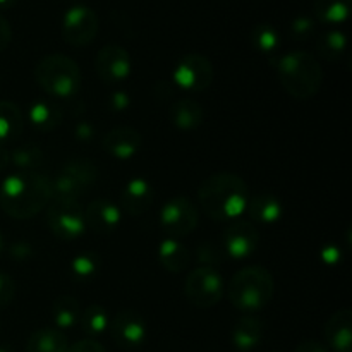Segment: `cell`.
<instances>
[{"label":"cell","instance_id":"6da1fadb","mask_svg":"<svg viewBox=\"0 0 352 352\" xmlns=\"http://www.w3.org/2000/svg\"><path fill=\"white\" fill-rule=\"evenodd\" d=\"M52 199V181L38 172H19L0 186V206L9 217L28 220L40 213Z\"/></svg>","mask_w":352,"mask_h":352},{"label":"cell","instance_id":"7a4b0ae2","mask_svg":"<svg viewBox=\"0 0 352 352\" xmlns=\"http://www.w3.org/2000/svg\"><path fill=\"white\" fill-rule=\"evenodd\" d=\"M201 210L213 220H236L243 215L250 201L246 181L236 174L222 172L203 181L198 191Z\"/></svg>","mask_w":352,"mask_h":352},{"label":"cell","instance_id":"3957f363","mask_svg":"<svg viewBox=\"0 0 352 352\" xmlns=\"http://www.w3.org/2000/svg\"><path fill=\"white\" fill-rule=\"evenodd\" d=\"M277 72L285 91L298 100L313 98L322 88V65L315 55L305 50H294L282 55L277 64Z\"/></svg>","mask_w":352,"mask_h":352},{"label":"cell","instance_id":"277c9868","mask_svg":"<svg viewBox=\"0 0 352 352\" xmlns=\"http://www.w3.org/2000/svg\"><path fill=\"white\" fill-rule=\"evenodd\" d=\"M274 289V277L267 268L246 267L230 278L229 299L241 311L254 313L272 301Z\"/></svg>","mask_w":352,"mask_h":352},{"label":"cell","instance_id":"5b68a950","mask_svg":"<svg viewBox=\"0 0 352 352\" xmlns=\"http://www.w3.org/2000/svg\"><path fill=\"white\" fill-rule=\"evenodd\" d=\"M36 82L47 95L71 98L81 86V69L71 57L52 54L41 58L34 69Z\"/></svg>","mask_w":352,"mask_h":352},{"label":"cell","instance_id":"8992f818","mask_svg":"<svg viewBox=\"0 0 352 352\" xmlns=\"http://www.w3.org/2000/svg\"><path fill=\"white\" fill-rule=\"evenodd\" d=\"M98 181V168L88 158L67 162L52 181V199L62 203H78Z\"/></svg>","mask_w":352,"mask_h":352},{"label":"cell","instance_id":"52a82bcc","mask_svg":"<svg viewBox=\"0 0 352 352\" xmlns=\"http://www.w3.org/2000/svg\"><path fill=\"white\" fill-rule=\"evenodd\" d=\"M226 292V284L219 272L212 267L192 270L184 282V294L189 305L196 308H212L219 305Z\"/></svg>","mask_w":352,"mask_h":352},{"label":"cell","instance_id":"ba28073f","mask_svg":"<svg viewBox=\"0 0 352 352\" xmlns=\"http://www.w3.org/2000/svg\"><path fill=\"white\" fill-rule=\"evenodd\" d=\"M213 76H215V71H213L212 62L201 54H188L182 57L172 72L175 85L192 93L205 91L212 85Z\"/></svg>","mask_w":352,"mask_h":352},{"label":"cell","instance_id":"9c48e42d","mask_svg":"<svg viewBox=\"0 0 352 352\" xmlns=\"http://www.w3.org/2000/svg\"><path fill=\"white\" fill-rule=\"evenodd\" d=\"M160 226L174 239L189 236L198 226V208L184 196L168 199L160 210Z\"/></svg>","mask_w":352,"mask_h":352},{"label":"cell","instance_id":"30bf717a","mask_svg":"<svg viewBox=\"0 0 352 352\" xmlns=\"http://www.w3.org/2000/svg\"><path fill=\"white\" fill-rule=\"evenodd\" d=\"M98 16L86 6H74L64 14L62 36L72 47H86L98 34Z\"/></svg>","mask_w":352,"mask_h":352},{"label":"cell","instance_id":"8fae6325","mask_svg":"<svg viewBox=\"0 0 352 352\" xmlns=\"http://www.w3.org/2000/svg\"><path fill=\"white\" fill-rule=\"evenodd\" d=\"M48 226L60 239H78L86 230L85 212L79 208L78 203L54 201L48 208Z\"/></svg>","mask_w":352,"mask_h":352},{"label":"cell","instance_id":"7c38bea8","mask_svg":"<svg viewBox=\"0 0 352 352\" xmlns=\"http://www.w3.org/2000/svg\"><path fill=\"white\" fill-rule=\"evenodd\" d=\"M95 67L102 81L113 85V82H120L129 78L133 71V62L126 48L119 45H107L96 54Z\"/></svg>","mask_w":352,"mask_h":352},{"label":"cell","instance_id":"4fadbf2b","mask_svg":"<svg viewBox=\"0 0 352 352\" xmlns=\"http://www.w3.org/2000/svg\"><path fill=\"white\" fill-rule=\"evenodd\" d=\"M110 330L113 340L124 349L140 347L146 339V322L133 309H122L117 313L110 323Z\"/></svg>","mask_w":352,"mask_h":352},{"label":"cell","instance_id":"5bb4252c","mask_svg":"<svg viewBox=\"0 0 352 352\" xmlns=\"http://www.w3.org/2000/svg\"><path fill=\"white\" fill-rule=\"evenodd\" d=\"M223 250L232 260H246L256 251L260 243L258 229L251 222H234L223 232Z\"/></svg>","mask_w":352,"mask_h":352},{"label":"cell","instance_id":"9a60e30c","mask_svg":"<svg viewBox=\"0 0 352 352\" xmlns=\"http://www.w3.org/2000/svg\"><path fill=\"white\" fill-rule=\"evenodd\" d=\"M85 220L95 232L110 234L119 227L120 208L109 199H95L86 206Z\"/></svg>","mask_w":352,"mask_h":352},{"label":"cell","instance_id":"2e32d148","mask_svg":"<svg viewBox=\"0 0 352 352\" xmlns=\"http://www.w3.org/2000/svg\"><path fill=\"white\" fill-rule=\"evenodd\" d=\"M141 146V134L134 127H116L103 138V148L107 153L119 160H127L138 153Z\"/></svg>","mask_w":352,"mask_h":352},{"label":"cell","instance_id":"e0dca14e","mask_svg":"<svg viewBox=\"0 0 352 352\" xmlns=\"http://www.w3.org/2000/svg\"><path fill=\"white\" fill-rule=\"evenodd\" d=\"M153 189L144 179H131L120 195V208L129 215H143L153 203Z\"/></svg>","mask_w":352,"mask_h":352},{"label":"cell","instance_id":"ac0fdd59","mask_svg":"<svg viewBox=\"0 0 352 352\" xmlns=\"http://www.w3.org/2000/svg\"><path fill=\"white\" fill-rule=\"evenodd\" d=\"M327 344L336 352H351L352 347V313L339 309L325 325Z\"/></svg>","mask_w":352,"mask_h":352},{"label":"cell","instance_id":"d6986e66","mask_svg":"<svg viewBox=\"0 0 352 352\" xmlns=\"http://www.w3.org/2000/svg\"><path fill=\"white\" fill-rule=\"evenodd\" d=\"M158 260L164 265L165 270L172 272V274H181L191 263V253L177 239L168 237V239L162 241V244L158 246Z\"/></svg>","mask_w":352,"mask_h":352},{"label":"cell","instance_id":"ffe728a7","mask_svg":"<svg viewBox=\"0 0 352 352\" xmlns=\"http://www.w3.org/2000/svg\"><path fill=\"white\" fill-rule=\"evenodd\" d=\"M261 337H263V325L256 316L246 315L243 318L237 320L232 330V340L234 346L239 351L248 352L260 346Z\"/></svg>","mask_w":352,"mask_h":352},{"label":"cell","instance_id":"44dd1931","mask_svg":"<svg viewBox=\"0 0 352 352\" xmlns=\"http://www.w3.org/2000/svg\"><path fill=\"white\" fill-rule=\"evenodd\" d=\"M170 120L179 129H196L203 122V107L192 98H181L170 109Z\"/></svg>","mask_w":352,"mask_h":352},{"label":"cell","instance_id":"7402d4cb","mask_svg":"<svg viewBox=\"0 0 352 352\" xmlns=\"http://www.w3.org/2000/svg\"><path fill=\"white\" fill-rule=\"evenodd\" d=\"M67 339L58 329H40L28 339L26 352H65Z\"/></svg>","mask_w":352,"mask_h":352},{"label":"cell","instance_id":"603a6c76","mask_svg":"<svg viewBox=\"0 0 352 352\" xmlns=\"http://www.w3.org/2000/svg\"><path fill=\"white\" fill-rule=\"evenodd\" d=\"M248 208H250V215L261 223L277 222L284 213L282 203L270 192H261V195L254 196L251 201H248Z\"/></svg>","mask_w":352,"mask_h":352},{"label":"cell","instance_id":"cb8c5ba5","mask_svg":"<svg viewBox=\"0 0 352 352\" xmlns=\"http://www.w3.org/2000/svg\"><path fill=\"white\" fill-rule=\"evenodd\" d=\"M24 129V117L19 107L12 102H0V141H12Z\"/></svg>","mask_w":352,"mask_h":352},{"label":"cell","instance_id":"d4e9b609","mask_svg":"<svg viewBox=\"0 0 352 352\" xmlns=\"http://www.w3.org/2000/svg\"><path fill=\"white\" fill-rule=\"evenodd\" d=\"M81 313V306L74 296H60L52 305V316L58 330H69L78 325Z\"/></svg>","mask_w":352,"mask_h":352},{"label":"cell","instance_id":"484cf974","mask_svg":"<svg viewBox=\"0 0 352 352\" xmlns=\"http://www.w3.org/2000/svg\"><path fill=\"white\" fill-rule=\"evenodd\" d=\"M62 110L60 107L52 102H34L30 109V122L40 131H54L60 124Z\"/></svg>","mask_w":352,"mask_h":352},{"label":"cell","instance_id":"4316f807","mask_svg":"<svg viewBox=\"0 0 352 352\" xmlns=\"http://www.w3.org/2000/svg\"><path fill=\"white\" fill-rule=\"evenodd\" d=\"M313 12L325 24H340L349 17L351 0H315Z\"/></svg>","mask_w":352,"mask_h":352},{"label":"cell","instance_id":"83f0119b","mask_svg":"<svg viewBox=\"0 0 352 352\" xmlns=\"http://www.w3.org/2000/svg\"><path fill=\"white\" fill-rule=\"evenodd\" d=\"M347 48V38L342 31L332 30L327 31L323 36H320L318 43H316V50L323 58L330 62H336L346 54Z\"/></svg>","mask_w":352,"mask_h":352},{"label":"cell","instance_id":"f1b7e54d","mask_svg":"<svg viewBox=\"0 0 352 352\" xmlns=\"http://www.w3.org/2000/svg\"><path fill=\"white\" fill-rule=\"evenodd\" d=\"M41 164H43V151L36 144L26 143L10 151V165L17 167L21 172H34V168L40 167Z\"/></svg>","mask_w":352,"mask_h":352},{"label":"cell","instance_id":"f546056e","mask_svg":"<svg viewBox=\"0 0 352 352\" xmlns=\"http://www.w3.org/2000/svg\"><path fill=\"white\" fill-rule=\"evenodd\" d=\"M79 323L82 327V332H86L88 336H100L109 327V315L102 306L93 305L81 313Z\"/></svg>","mask_w":352,"mask_h":352},{"label":"cell","instance_id":"4dcf8cb0","mask_svg":"<svg viewBox=\"0 0 352 352\" xmlns=\"http://www.w3.org/2000/svg\"><path fill=\"white\" fill-rule=\"evenodd\" d=\"M253 43L261 54L270 55L278 48L280 38H278V33L275 31L274 26H270V24H260L253 31Z\"/></svg>","mask_w":352,"mask_h":352},{"label":"cell","instance_id":"1f68e13d","mask_svg":"<svg viewBox=\"0 0 352 352\" xmlns=\"http://www.w3.org/2000/svg\"><path fill=\"white\" fill-rule=\"evenodd\" d=\"M98 258L95 254H79L72 260V274L78 278H91L98 272Z\"/></svg>","mask_w":352,"mask_h":352},{"label":"cell","instance_id":"d6a6232c","mask_svg":"<svg viewBox=\"0 0 352 352\" xmlns=\"http://www.w3.org/2000/svg\"><path fill=\"white\" fill-rule=\"evenodd\" d=\"M14 298H16V284H14L12 277L0 272V308H7L12 305Z\"/></svg>","mask_w":352,"mask_h":352},{"label":"cell","instance_id":"836d02e7","mask_svg":"<svg viewBox=\"0 0 352 352\" xmlns=\"http://www.w3.org/2000/svg\"><path fill=\"white\" fill-rule=\"evenodd\" d=\"M291 31L292 36L298 38V40H306V38L311 36L313 31H315V23H313V19H309V17L306 16L296 17V19L292 21Z\"/></svg>","mask_w":352,"mask_h":352},{"label":"cell","instance_id":"e575fe53","mask_svg":"<svg viewBox=\"0 0 352 352\" xmlns=\"http://www.w3.org/2000/svg\"><path fill=\"white\" fill-rule=\"evenodd\" d=\"M198 260L203 261V263H220L222 261V254L219 253L217 248H213L212 244H199L198 248Z\"/></svg>","mask_w":352,"mask_h":352},{"label":"cell","instance_id":"d590c367","mask_svg":"<svg viewBox=\"0 0 352 352\" xmlns=\"http://www.w3.org/2000/svg\"><path fill=\"white\" fill-rule=\"evenodd\" d=\"M65 352H107V351H105V347H103L100 342H96V340L85 339V340H79V342H76L74 346L67 347V351Z\"/></svg>","mask_w":352,"mask_h":352},{"label":"cell","instance_id":"8d00e7d4","mask_svg":"<svg viewBox=\"0 0 352 352\" xmlns=\"http://www.w3.org/2000/svg\"><path fill=\"white\" fill-rule=\"evenodd\" d=\"M10 40H12V30H10V24L0 16V52H3L7 47H9Z\"/></svg>","mask_w":352,"mask_h":352},{"label":"cell","instance_id":"74e56055","mask_svg":"<svg viewBox=\"0 0 352 352\" xmlns=\"http://www.w3.org/2000/svg\"><path fill=\"white\" fill-rule=\"evenodd\" d=\"M129 96L126 95L124 91H117L113 93L112 98H110V107H112L113 110H126L127 105H129Z\"/></svg>","mask_w":352,"mask_h":352},{"label":"cell","instance_id":"f35d334b","mask_svg":"<svg viewBox=\"0 0 352 352\" xmlns=\"http://www.w3.org/2000/svg\"><path fill=\"white\" fill-rule=\"evenodd\" d=\"M294 352H329L327 347L318 340H305L296 347Z\"/></svg>","mask_w":352,"mask_h":352},{"label":"cell","instance_id":"ab89813d","mask_svg":"<svg viewBox=\"0 0 352 352\" xmlns=\"http://www.w3.org/2000/svg\"><path fill=\"white\" fill-rule=\"evenodd\" d=\"M10 254H12V256L16 258V260H19V261L26 260V258L31 256L30 244H26V243H17V244H14V246L10 248Z\"/></svg>","mask_w":352,"mask_h":352},{"label":"cell","instance_id":"60d3db41","mask_svg":"<svg viewBox=\"0 0 352 352\" xmlns=\"http://www.w3.org/2000/svg\"><path fill=\"white\" fill-rule=\"evenodd\" d=\"M322 258L325 263H337V261H340V251L336 246H327L323 250Z\"/></svg>","mask_w":352,"mask_h":352},{"label":"cell","instance_id":"b9f144b4","mask_svg":"<svg viewBox=\"0 0 352 352\" xmlns=\"http://www.w3.org/2000/svg\"><path fill=\"white\" fill-rule=\"evenodd\" d=\"M10 165V151L6 146H0V170H6Z\"/></svg>","mask_w":352,"mask_h":352},{"label":"cell","instance_id":"7bdbcfd3","mask_svg":"<svg viewBox=\"0 0 352 352\" xmlns=\"http://www.w3.org/2000/svg\"><path fill=\"white\" fill-rule=\"evenodd\" d=\"M76 133H78L79 138H89L93 134V129L89 126H86V124H81V126L78 127V131H76Z\"/></svg>","mask_w":352,"mask_h":352},{"label":"cell","instance_id":"ee69618b","mask_svg":"<svg viewBox=\"0 0 352 352\" xmlns=\"http://www.w3.org/2000/svg\"><path fill=\"white\" fill-rule=\"evenodd\" d=\"M16 0H0V7H10Z\"/></svg>","mask_w":352,"mask_h":352},{"label":"cell","instance_id":"f6af8a7d","mask_svg":"<svg viewBox=\"0 0 352 352\" xmlns=\"http://www.w3.org/2000/svg\"><path fill=\"white\" fill-rule=\"evenodd\" d=\"M3 248H6L3 246V237H2V234H0V254L3 253Z\"/></svg>","mask_w":352,"mask_h":352},{"label":"cell","instance_id":"bcb514c9","mask_svg":"<svg viewBox=\"0 0 352 352\" xmlns=\"http://www.w3.org/2000/svg\"><path fill=\"white\" fill-rule=\"evenodd\" d=\"M0 352H7V351L6 349H0Z\"/></svg>","mask_w":352,"mask_h":352},{"label":"cell","instance_id":"7dc6e473","mask_svg":"<svg viewBox=\"0 0 352 352\" xmlns=\"http://www.w3.org/2000/svg\"><path fill=\"white\" fill-rule=\"evenodd\" d=\"M272 352H280V351H272Z\"/></svg>","mask_w":352,"mask_h":352}]
</instances>
